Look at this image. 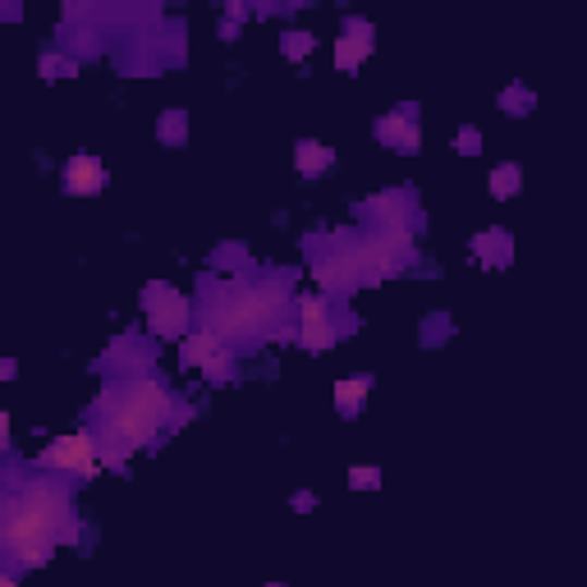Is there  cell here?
<instances>
[{
  "label": "cell",
  "mask_w": 587,
  "mask_h": 587,
  "mask_svg": "<svg viewBox=\"0 0 587 587\" xmlns=\"http://www.w3.org/2000/svg\"><path fill=\"white\" fill-rule=\"evenodd\" d=\"M198 331H211L225 350L244 354L276 335H294V276L290 271H257L230 280H203L193 303Z\"/></svg>",
  "instance_id": "1"
},
{
  "label": "cell",
  "mask_w": 587,
  "mask_h": 587,
  "mask_svg": "<svg viewBox=\"0 0 587 587\" xmlns=\"http://www.w3.org/2000/svg\"><path fill=\"white\" fill-rule=\"evenodd\" d=\"M78 537L74 518V487L70 477H24L10 464L5 477V505H0V560L5 578H19L24 570L47 564L56 547Z\"/></svg>",
  "instance_id": "2"
},
{
  "label": "cell",
  "mask_w": 587,
  "mask_h": 587,
  "mask_svg": "<svg viewBox=\"0 0 587 587\" xmlns=\"http://www.w3.org/2000/svg\"><path fill=\"white\" fill-rule=\"evenodd\" d=\"M170 427H180V400L151 372H120L101 390L88 431L101 445V464L124 468L129 454L166 437Z\"/></svg>",
  "instance_id": "3"
},
{
  "label": "cell",
  "mask_w": 587,
  "mask_h": 587,
  "mask_svg": "<svg viewBox=\"0 0 587 587\" xmlns=\"http://www.w3.org/2000/svg\"><path fill=\"white\" fill-rule=\"evenodd\" d=\"M308 257H313V276L326 294H354L372 280V248H367V230L363 234H317L308 239Z\"/></svg>",
  "instance_id": "4"
},
{
  "label": "cell",
  "mask_w": 587,
  "mask_h": 587,
  "mask_svg": "<svg viewBox=\"0 0 587 587\" xmlns=\"http://www.w3.org/2000/svg\"><path fill=\"white\" fill-rule=\"evenodd\" d=\"M41 473H60V477H93L101 468V445L93 431H74V437H56L47 450L37 454Z\"/></svg>",
  "instance_id": "5"
},
{
  "label": "cell",
  "mask_w": 587,
  "mask_h": 587,
  "mask_svg": "<svg viewBox=\"0 0 587 587\" xmlns=\"http://www.w3.org/2000/svg\"><path fill=\"white\" fill-rule=\"evenodd\" d=\"M358 216H363V225L377 230V234H413V225H418V221H413V216H418V198L404 193V188L377 193L372 203L358 207Z\"/></svg>",
  "instance_id": "6"
},
{
  "label": "cell",
  "mask_w": 587,
  "mask_h": 587,
  "mask_svg": "<svg viewBox=\"0 0 587 587\" xmlns=\"http://www.w3.org/2000/svg\"><path fill=\"white\" fill-rule=\"evenodd\" d=\"M143 308H147L151 331L170 340V335H184L193 303H188L180 290H170V285H161V280H151V285L143 290Z\"/></svg>",
  "instance_id": "7"
},
{
  "label": "cell",
  "mask_w": 587,
  "mask_h": 587,
  "mask_svg": "<svg viewBox=\"0 0 587 587\" xmlns=\"http://www.w3.org/2000/svg\"><path fill=\"white\" fill-rule=\"evenodd\" d=\"M294 340H298L308 354H321V350H331V344H335L331 298H326V294H298V326H294Z\"/></svg>",
  "instance_id": "8"
},
{
  "label": "cell",
  "mask_w": 587,
  "mask_h": 587,
  "mask_svg": "<svg viewBox=\"0 0 587 587\" xmlns=\"http://www.w3.org/2000/svg\"><path fill=\"white\" fill-rule=\"evenodd\" d=\"M377 138L400 151V157H413V151H423V124H418V106H395L390 115L377 120Z\"/></svg>",
  "instance_id": "9"
},
{
  "label": "cell",
  "mask_w": 587,
  "mask_h": 587,
  "mask_svg": "<svg viewBox=\"0 0 587 587\" xmlns=\"http://www.w3.org/2000/svg\"><path fill=\"white\" fill-rule=\"evenodd\" d=\"M372 51H377V28L367 24V19H344V33L335 41V64H340V70L354 74Z\"/></svg>",
  "instance_id": "10"
},
{
  "label": "cell",
  "mask_w": 587,
  "mask_h": 587,
  "mask_svg": "<svg viewBox=\"0 0 587 587\" xmlns=\"http://www.w3.org/2000/svg\"><path fill=\"white\" fill-rule=\"evenodd\" d=\"M101 184H106V166L97 157H74L64 166V193L70 198H93V193H101Z\"/></svg>",
  "instance_id": "11"
},
{
  "label": "cell",
  "mask_w": 587,
  "mask_h": 587,
  "mask_svg": "<svg viewBox=\"0 0 587 587\" xmlns=\"http://www.w3.org/2000/svg\"><path fill=\"white\" fill-rule=\"evenodd\" d=\"M473 257H477V262H482V267H505L510 262V257H514V239H510V230H482V234H477L473 239Z\"/></svg>",
  "instance_id": "12"
},
{
  "label": "cell",
  "mask_w": 587,
  "mask_h": 587,
  "mask_svg": "<svg viewBox=\"0 0 587 587\" xmlns=\"http://www.w3.org/2000/svg\"><path fill=\"white\" fill-rule=\"evenodd\" d=\"M331 147H321V143H313V138H303L298 147H294V166H298V175L303 180H317V175H326L331 170Z\"/></svg>",
  "instance_id": "13"
},
{
  "label": "cell",
  "mask_w": 587,
  "mask_h": 587,
  "mask_svg": "<svg viewBox=\"0 0 587 587\" xmlns=\"http://www.w3.org/2000/svg\"><path fill=\"white\" fill-rule=\"evenodd\" d=\"M221 350H225V344L216 340L211 331H188L184 335V367H207Z\"/></svg>",
  "instance_id": "14"
},
{
  "label": "cell",
  "mask_w": 587,
  "mask_h": 587,
  "mask_svg": "<svg viewBox=\"0 0 587 587\" xmlns=\"http://www.w3.org/2000/svg\"><path fill=\"white\" fill-rule=\"evenodd\" d=\"M367 390H372V377H344L335 386V408L344 413V418H354V413L363 408V400H367Z\"/></svg>",
  "instance_id": "15"
},
{
  "label": "cell",
  "mask_w": 587,
  "mask_h": 587,
  "mask_svg": "<svg viewBox=\"0 0 587 587\" xmlns=\"http://www.w3.org/2000/svg\"><path fill=\"white\" fill-rule=\"evenodd\" d=\"M518 188H524V170H518L514 161H505V166L491 170V198H496V203H510Z\"/></svg>",
  "instance_id": "16"
},
{
  "label": "cell",
  "mask_w": 587,
  "mask_h": 587,
  "mask_svg": "<svg viewBox=\"0 0 587 587\" xmlns=\"http://www.w3.org/2000/svg\"><path fill=\"white\" fill-rule=\"evenodd\" d=\"M41 74H47V78H70V74H78V60L51 51V56H41Z\"/></svg>",
  "instance_id": "17"
},
{
  "label": "cell",
  "mask_w": 587,
  "mask_h": 587,
  "mask_svg": "<svg viewBox=\"0 0 587 587\" xmlns=\"http://www.w3.org/2000/svg\"><path fill=\"white\" fill-rule=\"evenodd\" d=\"M184 138H188V120H184V111H170V115L161 120V143L180 147Z\"/></svg>",
  "instance_id": "18"
},
{
  "label": "cell",
  "mask_w": 587,
  "mask_h": 587,
  "mask_svg": "<svg viewBox=\"0 0 587 587\" xmlns=\"http://www.w3.org/2000/svg\"><path fill=\"white\" fill-rule=\"evenodd\" d=\"M313 47H317V37H313V33H285V37H280V51H285L290 60H303Z\"/></svg>",
  "instance_id": "19"
},
{
  "label": "cell",
  "mask_w": 587,
  "mask_h": 587,
  "mask_svg": "<svg viewBox=\"0 0 587 587\" xmlns=\"http://www.w3.org/2000/svg\"><path fill=\"white\" fill-rule=\"evenodd\" d=\"M350 487H354V491H377V487H381V468L354 464V468H350Z\"/></svg>",
  "instance_id": "20"
},
{
  "label": "cell",
  "mask_w": 587,
  "mask_h": 587,
  "mask_svg": "<svg viewBox=\"0 0 587 587\" xmlns=\"http://www.w3.org/2000/svg\"><path fill=\"white\" fill-rule=\"evenodd\" d=\"M454 147H460L464 157H473V151H482V134H477L473 124H464V129H460V138H454Z\"/></svg>",
  "instance_id": "21"
},
{
  "label": "cell",
  "mask_w": 587,
  "mask_h": 587,
  "mask_svg": "<svg viewBox=\"0 0 587 587\" xmlns=\"http://www.w3.org/2000/svg\"><path fill=\"white\" fill-rule=\"evenodd\" d=\"M500 106H505V111H510V115H518V111H514V106H533V93H528V88H510L505 97H500Z\"/></svg>",
  "instance_id": "22"
},
{
  "label": "cell",
  "mask_w": 587,
  "mask_h": 587,
  "mask_svg": "<svg viewBox=\"0 0 587 587\" xmlns=\"http://www.w3.org/2000/svg\"><path fill=\"white\" fill-rule=\"evenodd\" d=\"M271 587H285V583H271Z\"/></svg>",
  "instance_id": "23"
}]
</instances>
